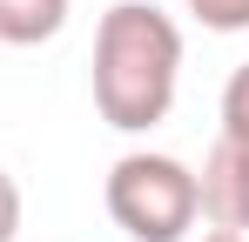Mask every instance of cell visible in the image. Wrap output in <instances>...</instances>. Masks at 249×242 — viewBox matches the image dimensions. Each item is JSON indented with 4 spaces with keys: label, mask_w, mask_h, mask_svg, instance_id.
Here are the masks:
<instances>
[{
    "label": "cell",
    "mask_w": 249,
    "mask_h": 242,
    "mask_svg": "<svg viewBox=\"0 0 249 242\" xmlns=\"http://www.w3.org/2000/svg\"><path fill=\"white\" fill-rule=\"evenodd\" d=\"M222 135L249 141V61L229 74V87H222Z\"/></svg>",
    "instance_id": "5b68a950"
},
{
    "label": "cell",
    "mask_w": 249,
    "mask_h": 242,
    "mask_svg": "<svg viewBox=\"0 0 249 242\" xmlns=\"http://www.w3.org/2000/svg\"><path fill=\"white\" fill-rule=\"evenodd\" d=\"M20 236V182L0 168V242H14Z\"/></svg>",
    "instance_id": "52a82bcc"
},
{
    "label": "cell",
    "mask_w": 249,
    "mask_h": 242,
    "mask_svg": "<svg viewBox=\"0 0 249 242\" xmlns=\"http://www.w3.org/2000/svg\"><path fill=\"white\" fill-rule=\"evenodd\" d=\"M202 242H243V236H229V229H209V236Z\"/></svg>",
    "instance_id": "ba28073f"
},
{
    "label": "cell",
    "mask_w": 249,
    "mask_h": 242,
    "mask_svg": "<svg viewBox=\"0 0 249 242\" xmlns=\"http://www.w3.org/2000/svg\"><path fill=\"white\" fill-rule=\"evenodd\" d=\"M68 27V0H0V47H41Z\"/></svg>",
    "instance_id": "277c9868"
},
{
    "label": "cell",
    "mask_w": 249,
    "mask_h": 242,
    "mask_svg": "<svg viewBox=\"0 0 249 242\" xmlns=\"http://www.w3.org/2000/svg\"><path fill=\"white\" fill-rule=\"evenodd\" d=\"M196 208H202L215 229L249 236V141L215 135V148L196 168Z\"/></svg>",
    "instance_id": "3957f363"
},
{
    "label": "cell",
    "mask_w": 249,
    "mask_h": 242,
    "mask_svg": "<svg viewBox=\"0 0 249 242\" xmlns=\"http://www.w3.org/2000/svg\"><path fill=\"white\" fill-rule=\"evenodd\" d=\"M108 215H115V229L135 242H182L196 229V168L175 155H148V148H135L108 168Z\"/></svg>",
    "instance_id": "7a4b0ae2"
},
{
    "label": "cell",
    "mask_w": 249,
    "mask_h": 242,
    "mask_svg": "<svg viewBox=\"0 0 249 242\" xmlns=\"http://www.w3.org/2000/svg\"><path fill=\"white\" fill-rule=\"evenodd\" d=\"M189 14L202 20L209 34H243L249 27V0H189Z\"/></svg>",
    "instance_id": "8992f818"
},
{
    "label": "cell",
    "mask_w": 249,
    "mask_h": 242,
    "mask_svg": "<svg viewBox=\"0 0 249 242\" xmlns=\"http://www.w3.org/2000/svg\"><path fill=\"white\" fill-rule=\"evenodd\" d=\"M182 87V27L155 0H115L94 27V108L122 135L168 121Z\"/></svg>",
    "instance_id": "6da1fadb"
}]
</instances>
